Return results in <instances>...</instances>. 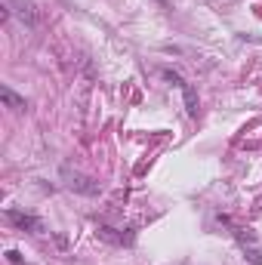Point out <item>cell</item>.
<instances>
[{"instance_id": "obj_1", "label": "cell", "mask_w": 262, "mask_h": 265, "mask_svg": "<svg viewBox=\"0 0 262 265\" xmlns=\"http://www.w3.org/2000/svg\"><path fill=\"white\" fill-rule=\"evenodd\" d=\"M62 179H65V185L71 188V192L87 195V198H96V195L102 192V185H99L96 179H90V176H84V173H78V170H71V167H62Z\"/></svg>"}, {"instance_id": "obj_2", "label": "cell", "mask_w": 262, "mask_h": 265, "mask_svg": "<svg viewBox=\"0 0 262 265\" xmlns=\"http://www.w3.org/2000/svg\"><path fill=\"white\" fill-rule=\"evenodd\" d=\"M7 219L16 225V229H22V232H34V235H41L44 232V222L37 219V216H31V213H19V210H7Z\"/></svg>"}, {"instance_id": "obj_3", "label": "cell", "mask_w": 262, "mask_h": 265, "mask_svg": "<svg viewBox=\"0 0 262 265\" xmlns=\"http://www.w3.org/2000/svg\"><path fill=\"white\" fill-rule=\"evenodd\" d=\"M0 102H4L7 108H13V111H25L28 105H25V99L22 96H16L10 87H0Z\"/></svg>"}, {"instance_id": "obj_4", "label": "cell", "mask_w": 262, "mask_h": 265, "mask_svg": "<svg viewBox=\"0 0 262 265\" xmlns=\"http://www.w3.org/2000/svg\"><path fill=\"white\" fill-rule=\"evenodd\" d=\"M182 93H185V108H189V115L198 118V96H195V87H192V84H182Z\"/></svg>"}, {"instance_id": "obj_5", "label": "cell", "mask_w": 262, "mask_h": 265, "mask_svg": "<svg viewBox=\"0 0 262 265\" xmlns=\"http://www.w3.org/2000/svg\"><path fill=\"white\" fill-rule=\"evenodd\" d=\"M99 238H105V241H111V244H130V238L115 235V229H108V225H102V229H99Z\"/></svg>"}, {"instance_id": "obj_6", "label": "cell", "mask_w": 262, "mask_h": 265, "mask_svg": "<svg viewBox=\"0 0 262 265\" xmlns=\"http://www.w3.org/2000/svg\"><path fill=\"white\" fill-rule=\"evenodd\" d=\"M247 259H250L253 265H262V250H253V247H250V250H247Z\"/></svg>"}, {"instance_id": "obj_7", "label": "cell", "mask_w": 262, "mask_h": 265, "mask_svg": "<svg viewBox=\"0 0 262 265\" xmlns=\"http://www.w3.org/2000/svg\"><path fill=\"white\" fill-rule=\"evenodd\" d=\"M7 256H10V262H16V265H19V262H22V256H19V250H10V253H7Z\"/></svg>"}, {"instance_id": "obj_8", "label": "cell", "mask_w": 262, "mask_h": 265, "mask_svg": "<svg viewBox=\"0 0 262 265\" xmlns=\"http://www.w3.org/2000/svg\"><path fill=\"white\" fill-rule=\"evenodd\" d=\"M158 4H161V7H164V10H170V4H167V0H158Z\"/></svg>"}]
</instances>
